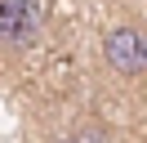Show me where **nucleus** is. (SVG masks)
<instances>
[{"label": "nucleus", "instance_id": "obj_1", "mask_svg": "<svg viewBox=\"0 0 147 143\" xmlns=\"http://www.w3.org/2000/svg\"><path fill=\"white\" fill-rule=\"evenodd\" d=\"M102 63L125 85H147V22L143 18H116L102 31Z\"/></svg>", "mask_w": 147, "mask_h": 143}, {"label": "nucleus", "instance_id": "obj_2", "mask_svg": "<svg viewBox=\"0 0 147 143\" xmlns=\"http://www.w3.org/2000/svg\"><path fill=\"white\" fill-rule=\"evenodd\" d=\"M40 0H0V54L22 58L40 40Z\"/></svg>", "mask_w": 147, "mask_h": 143}, {"label": "nucleus", "instance_id": "obj_3", "mask_svg": "<svg viewBox=\"0 0 147 143\" xmlns=\"http://www.w3.org/2000/svg\"><path fill=\"white\" fill-rule=\"evenodd\" d=\"M54 143H102V134H98V130H89V125H80V130H67V134H58Z\"/></svg>", "mask_w": 147, "mask_h": 143}]
</instances>
